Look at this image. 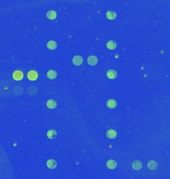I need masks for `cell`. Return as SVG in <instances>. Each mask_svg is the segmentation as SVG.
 I'll return each mask as SVG.
<instances>
[{
  "label": "cell",
  "mask_w": 170,
  "mask_h": 179,
  "mask_svg": "<svg viewBox=\"0 0 170 179\" xmlns=\"http://www.w3.org/2000/svg\"><path fill=\"white\" fill-rule=\"evenodd\" d=\"M87 62L90 65L95 66L97 64L98 62L97 57L95 56H90L88 57Z\"/></svg>",
  "instance_id": "1"
},
{
  "label": "cell",
  "mask_w": 170,
  "mask_h": 179,
  "mask_svg": "<svg viewBox=\"0 0 170 179\" xmlns=\"http://www.w3.org/2000/svg\"><path fill=\"white\" fill-rule=\"evenodd\" d=\"M13 77L14 79L16 81H20L23 79L24 77V74L20 71H16L13 73Z\"/></svg>",
  "instance_id": "2"
},
{
  "label": "cell",
  "mask_w": 170,
  "mask_h": 179,
  "mask_svg": "<svg viewBox=\"0 0 170 179\" xmlns=\"http://www.w3.org/2000/svg\"><path fill=\"white\" fill-rule=\"evenodd\" d=\"M83 62V58L80 56H75L73 58V64L76 66L81 65Z\"/></svg>",
  "instance_id": "3"
},
{
  "label": "cell",
  "mask_w": 170,
  "mask_h": 179,
  "mask_svg": "<svg viewBox=\"0 0 170 179\" xmlns=\"http://www.w3.org/2000/svg\"><path fill=\"white\" fill-rule=\"evenodd\" d=\"M27 78L30 81H35L38 78L37 73L35 71H30L27 74Z\"/></svg>",
  "instance_id": "4"
},
{
  "label": "cell",
  "mask_w": 170,
  "mask_h": 179,
  "mask_svg": "<svg viewBox=\"0 0 170 179\" xmlns=\"http://www.w3.org/2000/svg\"><path fill=\"white\" fill-rule=\"evenodd\" d=\"M47 166L50 169H54L57 166V163L53 159H49L47 162Z\"/></svg>",
  "instance_id": "5"
},
{
  "label": "cell",
  "mask_w": 170,
  "mask_h": 179,
  "mask_svg": "<svg viewBox=\"0 0 170 179\" xmlns=\"http://www.w3.org/2000/svg\"><path fill=\"white\" fill-rule=\"evenodd\" d=\"M106 166L109 169H115L117 166V163L115 160H110L107 161Z\"/></svg>",
  "instance_id": "6"
},
{
  "label": "cell",
  "mask_w": 170,
  "mask_h": 179,
  "mask_svg": "<svg viewBox=\"0 0 170 179\" xmlns=\"http://www.w3.org/2000/svg\"><path fill=\"white\" fill-rule=\"evenodd\" d=\"M132 168L136 170H140L142 167V164L139 161H135L132 164Z\"/></svg>",
  "instance_id": "7"
},
{
  "label": "cell",
  "mask_w": 170,
  "mask_h": 179,
  "mask_svg": "<svg viewBox=\"0 0 170 179\" xmlns=\"http://www.w3.org/2000/svg\"><path fill=\"white\" fill-rule=\"evenodd\" d=\"M106 135L107 137L109 139H114L117 136V132L113 129H110L107 131Z\"/></svg>",
  "instance_id": "8"
},
{
  "label": "cell",
  "mask_w": 170,
  "mask_h": 179,
  "mask_svg": "<svg viewBox=\"0 0 170 179\" xmlns=\"http://www.w3.org/2000/svg\"><path fill=\"white\" fill-rule=\"evenodd\" d=\"M47 137L49 139H53L56 137V136L57 135V133L55 130L51 129V130H49L47 132Z\"/></svg>",
  "instance_id": "9"
},
{
  "label": "cell",
  "mask_w": 170,
  "mask_h": 179,
  "mask_svg": "<svg viewBox=\"0 0 170 179\" xmlns=\"http://www.w3.org/2000/svg\"><path fill=\"white\" fill-rule=\"evenodd\" d=\"M106 76L110 79H115L117 76V73L114 70H110L107 71Z\"/></svg>",
  "instance_id": "10"
},
{
  "label": "cell",
  "mask_w": 170,
  "mask_h": 179,
  "mask_svg": "<svg viewBox=\"0 0 170 179\" xmlns=\"http://www.w3.org/2000/svg\"><path fill=\"white\" fill-rule=\"evenodd\" d=\"M106 46L109 50H114L116 48L117 44L116 42L112 40L108 41L106 44Z\"/></svg>",
  "instance_id": "11"
},
{
  "label": "cell",
  "mask_w": 170,
  "mask_h": 179,
  "mask_svg": "<svg viewBox=\"0 0 170 179\" xmlns=\"http://www.w3.org/2000/svg\"><path fill=\"white\" fill-rule=\"evenodd\" d=\"M57 14L54 11H49L46 14L47 18L51 20H55L56 18Z\"/></svg>",
  "instance_id": "12"
},
{
  "label": "cell",
  "mask_w": 170,
  "mask_h": 179,
  "mask_svg": "<svg viewBox=\"0 0 170 179\" xmlns=\"http://www.w3.org/2000/svg\"><path fill=\"white\" fill-rule=\"evenodd\" d=\"M158 166L157 162L155 161H150L147 164L148 168L150 170H155Z\"/></svg>",
  "instance_id": "13"
},
{
  "label": "cell",
  "mask_w": 170,
  "mask_h": 179,
  "mask_svg": "<svg viewBox=\"0 0 170 179\" xmlns=\"http://www.w3.org/2000/svg\"><path fill=\"white\" fill-rule=\"evenodd\" d=\"M46 105L47 107L50 109H54L56 108L57 106V103L56 101L54 100L50 99L48 100L47 102Z\"/></svg>",
  "instance_id": "14"
},
{
  "label": "cell",
  "mask_w": 170,
  "mask_h": 179,
  "mask_svg": "<svg viewBox=\"0 0 170 179\" xmlns=\"http://www.w3.org/2000/svg\"><path fill=\"white\" fill-rule=\"evenodd\" d=\"M106 105L107 107L110 108H115L117 105V102L115 100L111 99L107 102Z\"/></svg>",
  "instance_id": "15"
},
{
  "label": "cell",
  "mask_w": 170,
  "mask_h": 179,
  "mask_svg": "<svg viewBox=\"0 0 170 179\" xmlns=\"http://www.w3.org/2000/svg\"><path fill=\"white\" fill-rule=\"evenodd\" d=\"M117 16V14L115 12L109 11L106 13V17L108 19L110 20H113L116 19Z\"/></svg>",
  "instance_id": "16"
},
{
  "label": "cell",
  "mask_w": 170,
  "mask_h": 179,
  "mask_svg": "<svg viewBox=\"0 0 170 179\" xmlns=\"http://www.w3.org/2000/svg\"><path fill=\"white\" fill-rule=\"evenodd\" d=\"M47 76L50 79H55L57 77V73L53 70H50L47 72Z\"/></svg>",
  "instance_id": "17"
},
{
  "label": "cell",
  "mask_w": 170,
  "mask_h": 179,
  "mask_svg": "<svg viewBox=\"0 0 170 179\" xmlns=\"http://www.w3.org/2000/svg\"><path fill=\"white\" fill-rule=\"evenodd\" d=\"M47 46L50 50H55L57 47V43L54 41H50L47 43Z\"/></svg>",
  "instance_id": "18"
}]
</instances>
